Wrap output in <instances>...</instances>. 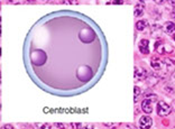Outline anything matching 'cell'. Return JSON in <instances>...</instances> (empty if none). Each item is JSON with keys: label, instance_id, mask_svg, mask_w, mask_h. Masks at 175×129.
<instances>
[{"label": "cell", "instance_id": "obj_1", "mask_svg": "<svg viewBox=\"0 0 175 129\" xmlns=\"http://www.w3.org/2000/svg\"><path fill=\"white\" fill-rule=\"evenodd\" d=\"M157 97L155 96V94H149L145 99L143 100V102H141V109L144 110V112L146 113H152L153 112V102L156 101Z\"/></svg>", "mask_w": 175, "mask_h": 129}, {"label": "cell", "instance_id": "obj_2", "mask_svg": "<svg viewBox=\"0 0 175 129\" xmlns=\"http://www.w3.org/2000/svg\"><path fill=\"white\" fill-rule=\"evenodd\" d=\"M172 112V108L165 101H159L157 103V113L160 117H166Z\"/></svg>", "mask_w": 175, "mask_h": 129}, {"label": "cell", "instance_id": "obj_3", "mask_svg": "<svg viewBox=\"0 0 175 129\" xmlns=\"http://www.w3.org/2000/svg\"><path fill=\"white\" fill-rule=\"evenodd\" d=\"M152 126H153V119L149 116H143L139 119L140 129H149Z\"/></svg>", "mask_w": 175, "mask_h": 129}, {"label": "cell", "instance_id": "obj_4", "mask_svg": "<svg viewBox=\"0 0 175 129\" xmlns=\"http://www.w3.org/2000/svg\"><path fill=\"white\" fill-rule=\"evenodd\" d=\"M138 48H139V52L144 55H147L149 53V42L147 39H141L139 42V45H138Z\"/></svg>", "mask_w": 175, "mask_h": 129}, {"label": "cell", "instance_id": "obj_5", "mask_svg": "<svg viewBox=\"0 0 175 129\" xmlns=\"http://www.w3.org/2000/svg\"><path fill=\"white\" fill-rule=\"evenodd\" d=\"M163 30L168 35H173L175 33V24L172 23V21H166L164 24L163 26Z\"/></svg>", "mask_w": 175, "mask_h": 129}, {"label": "cell", "instance_id": "obj_6", "mask_svg": "<svg viewBox=\"0 0 175 129\" xmlns=\"http://www.w3.org/2000/svg\"><path fill=\"white\" fill-rule=\"evenodd\" d=\"M134 75L136 80H144L147 76V72H146V70H144L141 68H136L135 69Z\"/></svg>", "mask_w": 175, "mask_h": 129}, {"label": "cell", "instance_id": "obj_7", "mask_svg": "<svg viewBox=\"0 0 175 129\" xmlns=\"http://www.w3.org/2000/svg\"><path fill=\"white\" fill-rule=\"evenodd\" d=\"M150 64H152V66L156 71H159V70H162V69H164V63L162 62V60H159L158 57H154V59H152Z\"/></svg>", "mask_w": 175, "mask_h": 129}, {"label": "cell", "instance_id": "obj_8", "mask_svg": "<svg viewBox=\"0 0 175 129\" xmlns=\"http://www.w3.org/2000/svg\"><path fill=\"white\" fill-rule=\"evenodd\" d=\"M143 14H144V6L143 5H137V6L135 7V10H134L135 17H140V16H143Z\"/></svg>", "mask_w": 175, "mask_h": 129}, {"label": "cell", "instance_id": "obj_9", "mask_svg": "<svg viewBox=\"0 0 175 129\" xmlns=\"http://www.w3.org/2000/svg\"><path fill=\"white\" fill-rule=\"evenodd\" d=\"M147 27V20H138L136 23V28L138 30H144Z\"/></svg>", "mask_w": 175, "mask_h": 129}, {"label": "cell", "instance_id": "obj_10", "mask_svg": "<svg viewBox=\"0 0 175 129\" xmlns=\"http://www.w3.org/2000/svg\"><path fill=\"white\" fill-rule=\"evenodd\" d=\"M36 127H37L38 129H51V125L50 123H36Z\"/></svg>", "mask_w": 175, "mask_h": 129}, {"label": "cell", "instance_id": "obj_11", "mask_svg": "<svg viewBox=\"0 0 175 129\" xmlns=\"http://www.w3.org/2000/svg\"><path fill=\"white\" fill-rule=\"evenodd\" d=\"M140 96V89L138 87H135V102L138 100V97Z\"/></svg>", "mask_w": 175, "mask_h": 129}, {"label": "cell", "instance_id": "obj_12", "mask_svg": "<svg viewBox=\"0 0 175 129\" xmlns=\"http://www.w3.org/2000/svg\"><path fill=\"white\" fill-rule=\"evenodd\" d=\"M1 129H15V128L11 126V125H9V123H7V125H3V126L1 127Z\"/></svg>", "mask_w": 175, "mask_h": 129}, {"label": "cell", "instance_id": "obj_13", "mask_svg": "<svg viewBox=\"0 0 175 129\" xmlns=\"http://www.w3.org/2000/svg\"><path fill=\"white\" fill-rule=\"evenodd\" d=\"M72 126L74 127L75 129H81V128H82V125H81V123H73Z\"/></svg>", "mask_w": 175, "mask_h": 129}, {"label": "cell", "instance_id": "obj_14", "mask_svg": "<svg viewBox=\"0 0 175 129\" xmlns=\"http://www.w3.org/2000/svg\"><path fill=\"white\" fill-rule=\"evenodd\" d=\"M126 129H136V127H134L132 125H127V126H126Z\"/></svg>", "mask_w": 175, "mask_h": 129}, {"label": "cell", "instance_id": "obj_15", "mask_svg": "<svg viewBox=\"0 0 175 129\" xmlns=\"http://www.w3.org/2000/svg\"><path fill=\"white\" fill-rule=\"evenodd\" d=\"M174 41H175V35H174Z\"/></svg>", "mask_w": 175, "mask_h": 129}, {"label": "cell", "instance_id": "obj_16", "mask_svg": "<svg viewBox=\"0 0 175 129\" xmlns=\"http://www.w3.org/2000/svg\"><path fill=\"white\" fill-rule=\"evenodd\" d=\"M173 129H175V127H174V128H173Z\"/></svg>", "mask_w": 175, "mask_h": 129}]
</instances>
